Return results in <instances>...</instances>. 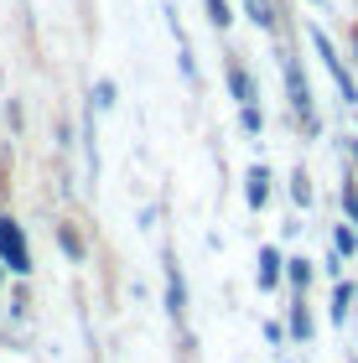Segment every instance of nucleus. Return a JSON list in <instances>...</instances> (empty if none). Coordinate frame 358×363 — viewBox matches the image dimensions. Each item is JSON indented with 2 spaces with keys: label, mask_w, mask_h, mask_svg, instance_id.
Instances as JSON below:
<instances>
[{
  "label": "nucleus",
  "mask_w": 358,
  "mask_h": 363,
  "mask_svg": "<svg viewBox=\"0 0 358 363\" xmlns=\"http://www.w3.org/2000/svg\"><path fill=\"white\" fill-rule=\"evenodd\" d=\"M281 73H286V89H291V109H296V120H301L306 130H317V114H312V89H306V78H301V62L281 52Z\"/></svg>",
  "instance_id": "f257e3e1"
},
{
  "label": "nucleus",
  "mask_w": 358,
  "mask_h": 363,
  "mask_svg": "<svg viewBox=\"0 0 358 363\" xmlns=\"http://www.w3.org/2000/svg\"><path fill=\"white\" fill-rule=\"evenodd\" d=\"M312 47H317V57H322V68H328V73H332V84H337V89H343V104H358V84H353V73L343 68V57H337V52H332V42H328V37H322V31H312Z\"/></svg>",
  "instance_id": "f03ea898"
},
{
  "label": "nucleus",
  "mask_w": 358,
  "mask_h": 363,
  "mask_svg": "<svg viewBox=\"0 0 358 363\" xmlns=\"http://www.w3.org/2000/svg\"><path fill=\"white\" fill-rule=\"evenodd\" d=\"M0 265L16 270V275H26V270H31V250H26L21 228H16L11 218H0Z\"/></svg>",
  "instance_id": "7ed1b4c3"
},
{
  "label": "nucleus",
  "mask_w": 358,
  "mask_h": 363,
  "mask_svg": "<svg viewBox=\"0 0 358 363\" xmlns=\"http://www.w3.org/2000/svg\"><path fill=\"white\" fill-rule=\"evenodd\" d=\"M244 203H250L254 213L270 203V167H250L244 172Z\"/></svg>",
  "instance_id": "20e7f679"
},
{
  "label": "nucleus",
  "mask_w": 358,
  "mask_h": 363,
  "mask_svg": "<svg viewBox=\"0 0 358 363\" xmlns=\"http://www.w3.org/2000/svg\"><path fill=\"white\" fill-rule=\"evenodd\" d=\"M281 265H286V259H281V250H275V244H265V250H259L254 286H259V291H275V286H281Z\"/></svg>",
  "instance_id": "39448f33"
},
{
  "label": "nucleus",
  "mask_w": 358,
  "mask_h": 363,
  "mask_svg": "<svg viewBox=\"0 0 358 363\" xmlns=\"http://www.w3.org/2000/svg\"><path fill=\"white\" fill-rule=\"evenodd\" d=\"M167 311H172V317L187 311V286H182V270H177L172 259H167Z\"/></svg>",
  "instance_id": "423d86ee"
},
{
  "label": "nucleus",
  "mask_w": 358,
  "mask_h": 363,
  "mask_svg": "<svg viewBox=\"0 0 358 363\" xmlns=\"http://www.w3.org/2000/svg\"><path fill=\"white\" fill-rule=\"evenodd\" d=\"M229 94L239 99V104H254V99H259V89H254L250 68H239V62H229Z\"/></svg>",
  "instance_id": "0eeeda50"
},
{
  "label": "nucleus",
  "mask_w": 358,
  "mask_h": 363,
  "mask_svg": "<svg viewBox=\"0 0 358 363\" xmlns=\"http://www.w3.org/2000/svg\"><path fill=\"white\" fill-rule=\"evenodd\" d=\"M244 6H250V21L259 31H275V6H270V0H244Z\"/></svg>",
  "instance_id": "6e6552de"
},
{
  "label": "nucleus",
  "mask_w": 358,
  "mask_h": 363,
  "mask_svg": "<svg viewBox=\"0 0 358 363\" xmlns=\"http://www.w3.org/2000/svg\"><path fill=\"white\" fill-rule=\"evenodd\" d=\"M286 275H291L296 291H306V286H312V259H286Z\"/></svg>",
  "instance_id": "1a4fd4ad"
},
{
  "label": "nucleus",
  "mask_w": 358,
  "mask_h": 363,
  "mask_svg": "<svg viewBox=\"0 0 358 363\" xmlns=\"http://www.w3.org/2000/svg\"><path fill=\"white\" fill-rule=\"evenodd\" d=\"M332 250H337V255H358V228H353V223H343V228L332 234Z\"/></svg>",
  "instance_id": "9d476101"
},
{
  "label": "nucleus",
  "mask_w": 358,
  "mask_h": 363,
  "mask_svg": "<svg viewBox=\"0 0 358 363\" xmlns=\"http://www.w3.org/2000/svg\"><path fill=\"white\" fill-rule=\"evenodd\" d=\"M291 333H296L301 342H306V337H312V311H306L301 301H296V306H291Z\"/></svg>",
  "instance_id": "9b49d317"
},
{
  "label": "nucleus",
  "mask_w": 358,
  "mask_h": 363,
  "mask_svg": "<svg viewBox=\"0 0 358 363\" xmlns=\"http://www.w3.org/2000/svg\"><path fill=\"white\" fill-rule=\"evenodd\" d=\"M239 125H244V135H259V104H239Z\"/></svg>",
  "instance_id": "f8f14e48"
},
{
  "label": "nucleus",
  "mask_w": 358,
  "mask_h": 363,
  "mask_svg": "<svg viewBox=\"0 0 358 363\" xmlns=\"http://www.w3.org/2000/svg\"><path fill=\"white\" fill-rule=\"evenodd\" d=\"M348 301H353V286H337L332 291V322H348Z\"/></svg>",
  "instance_id": "ddd939ff"
},
{
  "label": "nucleus",
  "mask_w": 358,
  "mask_h": 363,
  "mask_svg": "<svg viewBox=\"0 0 358 363\" xmlns=\"http://www.w3.org/2000/svg\"><path fill=\"white\" fill-rule=\"evenodd\" d=\"M203 6H208V21H213V26H229V21H234L229 0H203Z\"/></svg>",
  "instance_id": "4468645a"
},
{
  "label": "nucleus",
  "mask_w": 358,
  "mask_h": 363,
  "mask_svg": "<svg viewBox=\"0 0 358 363\" xmlns=\"http://www.w3.org/2000/svg\"><path fill=\"white\" fill-rule=\"evenodd\" d=\"M291 197H296L301 208L312 203V182H306V172H296V177H291Z\"/></svg>",
  "instance_id": "2eb2a0df"
},
{
  "label": "nucleus",
  "mask_w": 358,
  "mask_h": 363,
  "mask_svg": "<svg viewBox=\"0 0 358 363\" xmlns=\"http://www.w3.org/2000/svg\"><path fill=\"white\" fill-rule=\"evenodd\" d=\"M343 213H348V223L358 228V187H353V182L343 187Z\"/></svg>",
  "instance_id": "dca6fc26"
},
{
  "label": "nucleus",
  "mask_w": 358,
  "mask_h": 363,
  "mask_svg": "<svg viewBox=\"0 0 358 363\" xmlns=\"http://www.w3.org/2000/svg\"><path fill=\"white\" fill-rule=\"evenodd\" d=\"M115 84H99V89H94V104H99V109H115Z\"/></svg>",
  "instance_id": "f3484780"
},
{
  "label": "nucleus",
  "mask_w": 358,
  "mask_h": 363,
  "mask_svg": "<svg viewBox=\"0 0 358 363\" xmlns=\"http://www.w3.org/2000/svg\"><path fill=\"white\" fill-rule=\"evenodd\" d=\"M353 68H358V37H353Z\"/></svg>",
  "instance_id": "a211bd4d"
},
{
  "label": "nucleus",
  "mask_w": 358,
  "mask_h": 363,
  "mask_svg": "<svg viewBox=\"0 0 358 363\" xmlns=\"http://www.w3.org/2000/svg\"><path fill=\"white\" fill-rule=\"evenodd\" d=\"M353 161H358V135H353Z\"/></svg>",
  "instance_id": "6ab92c4d"
},
{
  "label": "nucleus",
  "mask_w": 358,
  "mask_h": 363,
  "mask_svg": "<svg viewBox=\"0 0 358 363\" xmlns=\"http://www.w3.org/2000/svg\"><path fill=\"white\" fill-rule=\"evenodd\" d=\"M353 363H358V358H353Z\"/></svg>",
  "instance_id": "aec40b11"
}]
</instances>
